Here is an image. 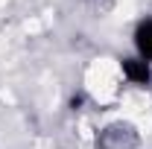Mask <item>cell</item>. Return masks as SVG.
<instances>
[{
    "mask_svg": "<svg viewBox=\"0 0 152 149\" xmlns=\"http://www.w3.org/2000/svg\"><path fill=\"white\" fill-rule=\"evenodd\" d=\"M123 76L132 85H149L152 82L149 61H143V58H123Z\"/></svg>",
    "mask_w": 152,
    "mask_h": 149,
    "instance_id": "1",
    "label": "cell"
},
{
    "mask_svg": "<svg viewBox=\"0 0 152 149\" xmlns=\"http://www.w3.org/2000/svg\"><path fill=\"white\" fill-rule=\"evenodd\" d=\"M134 47L143 61H152V20H140L134 29Z\"/></svg>",
    "mask_w": 152,
    "mask_h": 149,
    "instance_id": "2",
    "label": "cell"
}]
</instances>
